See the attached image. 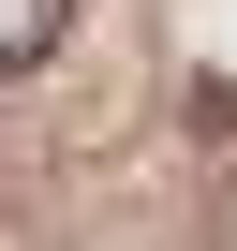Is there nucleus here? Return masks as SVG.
Instances as JSON below:
<instances>
[{"instance_id":"nucleus-1","label":"nucleus","mask_w":237,"mask_h":251,"mask_svg":"<svg viewBox=\"0 0 237 251\" xmlns=\"http://www.w3.org/2000/svg\"><path fill=\"white\" fill-rule=\"evenodd\" d=\"M59 30H74V0H0V74L59 59Z\"/></svg>"}]
</instances>
